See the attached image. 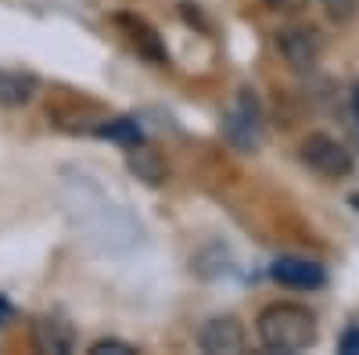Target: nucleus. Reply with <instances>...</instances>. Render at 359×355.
<instances>
[{"instance_id":"1","label":"nucleus","mask_w":359,"mask_h":355,"mask_svg":"<svg viewBox=\"0 0 359 355\" xmlns=\"http://www.w3.org/2000/svg\"><path fill=\"white\" fill-rule=\"evenodd\" d=\"M259 341L269 351H302L316 341V316L306 305H294V302H277V305H266L259 312Z\"/></svg>"},{"instance_id":"2","label":"nucleus","mask_w":359,"mask_h":355,"mask_svg":"<svg viewBox=\"0 0 359 355\" xmlns=\"http://www.w3.org/2000/svg\"><path fill=\"white\" fill-rule=\"evenodd\" d=\"M223 137L245 155H252L262 144V111H259L255 90H237V97L223 111Z\"/></svg>"},{"instance_id":"11","label":"nucleus","mask_w":359,"mask_h":355,"mask_svg":"<svg viewBox=\"0 0 359 355\" xmlns=\"http://www.w3.org/2000/svg\"><path fill=\"white\" fill-rule=\"evenodd\" d=\"M133 351H137V344L118 341V337H101L86 348V355H133Z\"/></svg>"},{"instance_id":"8","label":"nucleus","mask_w":359,"mask_h":355,"mask_svg":"<svg viewBox=\"0 0 359 355\" xmlns=\"http://www.w3.org/2000/svg\"><path fill=\"white\" fill-rule=\"evenodd\" d=\"M36 94V79L33 76H22V72H0V104L18 108L29 104Z\"/></svg>"},{"instance_id":"7","label":"nucleus","mask_w":359,"mask_h":355,"mask_svg":"<svg viewBox=\"0 0 359 355\" xmlns=\"http://www.w3.org/2000/svg\"><path fill=\"white\" fill-rule=\"evenodd\" d=\"M33 348L47 355H69L76 348V330L62 319H36L33 327Z\"/></svg>"},{"instance_id":"15","label":"nucleus","mask_w":359,"mask_h":355,"mask_svg":"<svg viewBox=\"0 0 359 355\" xmlns=\"http://www.w3.org/2000/svg\"><path fill=\"white\" fill-rule=\"evenodd\" d=\"M352 115H355V123H359V86H355V94H352Z\"/></svg>"},{"instance_id":"10","label":"nucleus","mask_w":359,"mask_h":355,"mask_svg":"<svg viewBox=\"0 0 359 355\" xmlns=\"http://www.w3.org/2000/svg\"><path fill=\"white\" fill-rule=\"evenodd\" d=\"M101 137H111V140H118V144H126V147H137L144 137H140V126L133 123V118H111L108 126H101L97 130Z\"/></svg>"},{"instance_id":"14","label":"nucleus","mask_w":359,"mask_h":355,"mask_svg":"<svg viewBox=\"0 0 359 355\" xmlns=\"http://www.w3.org/2000/svg\"><path fill=\"white\" fill-rule=\"evenodd\" d=\"M8 316H11V305H8V302H4V298H0V323H4V319H8Z\"/></svg>"},{"instance_id":"13","label":"nucleus","mask_w":359,"mask_h":355,"mask_svg":"<svg viewBox=\"0 0 359 355\" xmlns=\"http://www.w3.org/2000/svg\"><path fill=\"white\" fill-rule=\"evenodd\" d=\"M269 4H273L277 11H280V8H284V11H294V8H298V0H269Z\"/></svg>"},{"instance_id":"4","label":"nucleus","mask_w":359,"mask_h":355,"mask_svg":"<svg viewBox=\"0 0 359 355\" xmlns=\"http://www.w3.org/2000/svg\"><path fill=\"white\" fill-rule=\"evenodd\" d=\"M277 50L294 72H309V69H316L320 54H323V40L316 29L294 25V29H280L277 33Z\"/></svg>"},{"instance_id":"5","label":"nucleus","mask_w":359,"mask_h":355,"mask_svg":"<svg viewBox=\"0 0 359 355\" xmlns=\"http://www.w3.org/2000/svg\"><path fill=\"white\" fill-rule=\"evenodd\" d=\"M198 348L208 355H237L245 351V327L237 316H212L198 330Z\"/></svg>"},{"instance_id":"16","label":"nucleus","mask_w":359,"mask_h":355,"mask_svg":"<svg viewBox=\"0 0 359 355\" xmlns=\"http://www.w3.org/2000/svg\"><path fill=\"white\" fill-rule=\"evenodd\" d=\"M331 4H338V0H331Z\"/></svg>"},{"instance_id":"12","label":"nucleus","mask_w":359,"mask_h":355,"mask_svg":"<svg viewBox=\"0 0 359 355\" xmlns=\"http://www.w3.org/2000/svg\"><path fill=\"white\" fill-rule=\"evenodd\" d=\"M341 351H348V355H355V351H359V327H352V330L341 337Z\"/></svg>"},{"instance_id":"6","label":"nucleus","mask_w":359,"mask_h":355,"mask_svg":"<svg viewBox=\"0 0 359 355\" xmlns=\"http://www.w3.org/2000/svg\"><path fill=\"white\" fill-rule=\"evenodd\" d=\"M269 277H273L280 287H291V291H320L327 284V273H323V265L309 262V258H277L273 262V270H269Z\"/></svg>"},{"instance_id":"9","label":"nucleus","mask_w":359,"mask_h":355,"mask_svg":"<svg viewBox=\"0 0 359 355\" xmlns=\"http://www.w3.org/2000/svg\"><path fill=\"white\" fill-rule=\"evenodd\" d=\"M130 169L147 183H162L165 180V165L158 162V155L151 151V147H144V144L130 147Z\"/></svg>"},{"instance_id":"3","label":"nucleus","mask_w":359,"mask_h":355,"mask_svg":"<svg viewBox=\"0 0 359 355\" xmlns=\"http://www.w3.org/2000/svg\"><path fill=\"white\" fill-rule=\"evenodd\" d=\"M302 162L313 172H320L323 180H345V176H352V169H355L352 151L341 140L327 137V133H309L302 140Z\"/></svg>"}]
</instances>
